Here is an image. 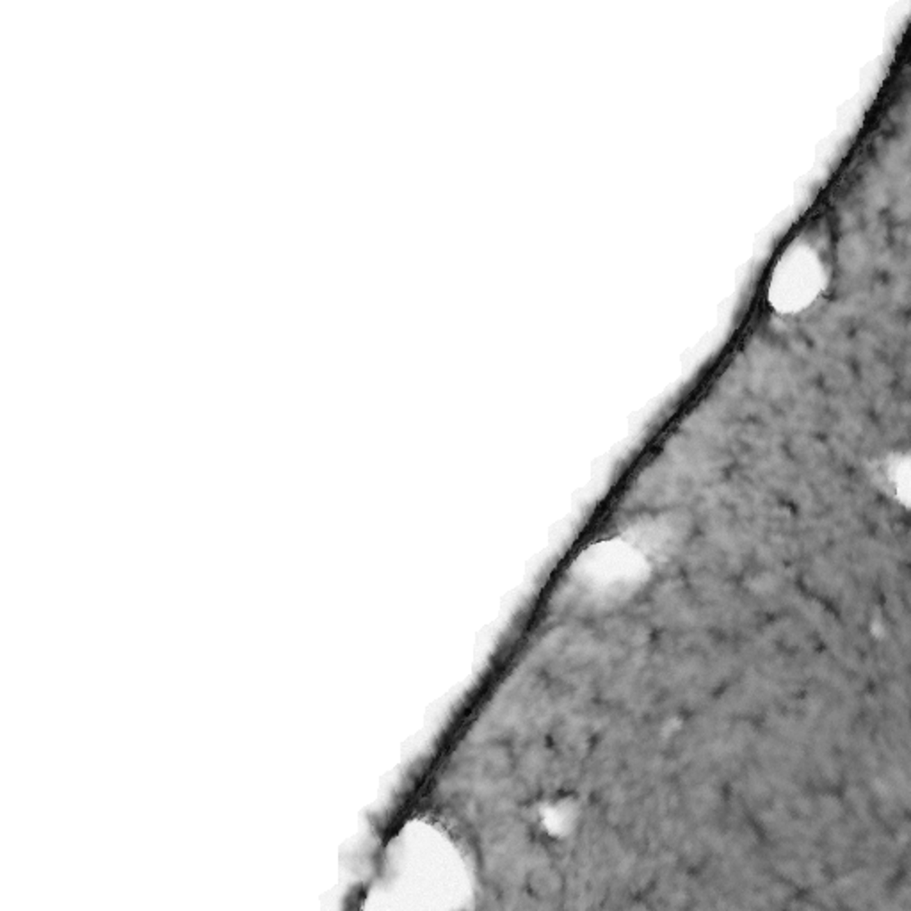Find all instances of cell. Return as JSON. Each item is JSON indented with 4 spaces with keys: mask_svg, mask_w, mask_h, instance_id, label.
Wrapping results in <instances>:
<instances>
[{
    "mask_svg": "<svg viewBox=\"0 0 911 911\" xmlns=\"http://www.w3.org/2000/svg\"><path fill=\"white\" fill-rule=\"evenodd\" d=\"M481 770L488 779H504L515 770V753L511 744L500 741L491 742L481 755Z\"/></svg>",
    "mask_w": 911,
    "mask_h": 911,
    "instance_id": "1",
    "label": "cell"
},
{
    "mask_svg": "<svg viewBox=\"0 0 911 911\" xmlns=\"http://www.w3.org/2000/svg\"><path fill=\"white\" fill-rule=\"evenodd\" d=\"M529 892L536 899H554L562 892V876L552 867H538L529 874Z\"/></svg>",
    "mask_w": 911,
    "mask_h": 911,
    "instance_id": "2",
    "label": "cell"
}]
</instances>
